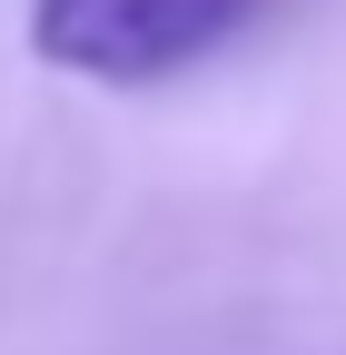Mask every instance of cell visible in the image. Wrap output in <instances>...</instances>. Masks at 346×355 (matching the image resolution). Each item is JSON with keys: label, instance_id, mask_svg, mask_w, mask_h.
<instances>
[{"label": "cell", "instance_id": "cell-1", "mask_svg": "<svg viewBox=\"0 0 346 355\" xmlns=\"http://www.w3.org/2000/svg\"><path fill=\"white\" fill-rule=\"evenodd\" d=\"M277 0H20L30 60L90 89H158L188 79L267 20Z\"/></svg>", "mask_w": 346, "mask_h": 355}]
</instances>
